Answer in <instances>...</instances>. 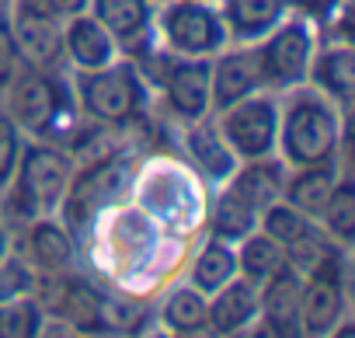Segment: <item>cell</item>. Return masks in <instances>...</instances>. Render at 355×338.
<instances>
[{"label":"cell","mask_w":355,"mask_h":338,"mask_svg":"<svg viewBox=\"0 0 355 338\" xmlns=\"http://www.w3.org/2000/svg\"><path fill=\"white\" fill-rule=\"evenodd\" d=\"M345 143V112L320 91L300 84L279 101V160L286 167H313L338 160Z\"/></svg>","instance_id":"6da1fadb"},{"label":"cell","mask_w":355,"mask_h":338,"mask_svg":"<svg viewBox=\"0 0 355 338\" xmlns=\"http://www.w3.org/2000/svg\"><path fill=\"white\" fill-rule=\"evenodd\" d=\"M77 164L70 150L56 143H25L15 178L0 189L4 196V220L0 223H21L28 227L39 217H53L70 189Z\"/></svg>","instance_id":"7a4b0ae2"},{"label":"cell","mask_w":355,"mask_h":338,"mask_svg":"<svg viewBox=\"0 0 355 338\" xmlns=\"http://www.w3.org/2000/svg\"><path fill=\"white\" fill-rule=\"evenodd\" d=\"M4 108L21 133L42 143H53L70 133L80 115L73 101V84H67L63 70H39L25 63L4 91Z\"/></svg>","instance_id":"3957f363"},{"label":"cell","mask_w":355,"mask_h":338,"mask_svg":"<svg viewBox=\"0 0 355 338\" xmlns=\"http://www.w3.org/2000/svg\"><path fill=\"white\" fill-rule=\"evenodd\" d=\"M73 101L87 122H94L101 129H115V126L139 119V112L146 108V84H143L139 70L119 56L105 70L77 74Z\"/></svg>","instance_id":"277c9868"},{"label":"cell","mask_w":355,"mask_h":338,"mask_svg":"<svg viewBox=\"0 0 355 338\" xmlns=\"http://www.w3.org/2000/svg\"><path fill=\"white\" fill-rule=\"evenodd\" d=\"M153 35L157 42L182 60H213L220 49L230 46L227 25L216 4L202 0H167L153 11Z\"/></svg>","instance_id":"5b68a950"},{"label":"cell","mask_w":355,"mask_h":338,"mask_svg":"<svg viewBox=\"0 0 355 338\" xmlns=\"http://www.w3.org/2000/svg\"><path fill=\"white\" fill-rule=\"evenodd\" d=\"M317 53V28L306 15L289 11L268 35L254 42V56L261 67V84L272 94H286L306 84L310 60Z\"/></svg>","instance_id":"8992f818"},{"label":"cell","mask_w":355,"mask_h":338,"mask_svg":"<svg viewBox=\"0 0 355 338\" xmlns=\"http://www.w3.org/2000/svg\"><path fill=\"white\" fill-rule=\"evenodd\" d=\"M220 136L234 150L237 160L275 157L279 146V98L272 91H258L223 112L213 115Z\"/></svg>","instance_id":"52a82bcc"},{"label":"cell","mask_w":355,"mask_h":338,"mask_svg":"<svg viewBox=\"0 0 355 338\" xmlns=\"http://www.w3.org/2000/svg\"><path fill=\"white\" fill-rule=\"evenodd\" d=\"M125 178H129V171L119 157H101V160L87 164L84 171H73L70 189L56 213H63V223L70 230H80L122 192Z\"/></svg>","instance_id":"ba28073f"},{"label":"cell","mask_w":355,"mask_h":338,"mask_svg":"<svg viewBox=\"0 0 355 338\" xmlns=\"http://www.w3.org/2000/svg\"><path fill=\"white\" fill-rule=\"evenodd\" d=\"M153 87L160 91L164 108L182 126L213 115V105H209V60L171 56L164 63L160 77L153 81Z\"/></svg>","instance_id":"9c48e42d"},{"label":"cell","mask_w":355,"mask_h":338,"mask_svg":"<svg viewBox=\"0 0 355 338\" xmlns=\"http://www.w3.org/2000/svg\"><path fill=\"white\" fill-rule=\"evenodd\" d=\"M8 18H11V32H15V42H18L25 67L63 70V63H67L63 60V22L46 15L32 0H15Z\"/></svg>","instance_id":"30bf717a"},{"label":"cell","mask_w":355,"mask_h":338,"mask_svg":"<svg viewBox=\"0 0 355 338\" xmlns=\"http://www.w3.org/2000/svg\"><path fill=\"white\" fill-rule=\"evenodd\" d=\"M265 91L261 67L254 56V46H227L209 60V105L213 115Z\"/></svg>","instance_id":"8fae6325"},{"label":"cell","mask_w":355,"mask_h":338,"mask_svg":"<svg viewBox=\"0 0 355 338\" xmlns=\"http://www.w3.org/2000/svg\"><path fill=\"white\" fill-rule=\"evenodd\" d=\"M87 11L105 25V32L119 42V53H125L129 60L157 42L153 0H91Z\"/></svg>","instance_id":"7c38bea8"},{"label":"cell","mask_w":355,"mask_h":338,"mask_svg":"<svg viewBox=\"0 0 355 338\" xmlns=\"http://www.w3.org/2000/svg\"><path fill=\"white\" fill-rule=\"evenodd\" d=\"M56 293L49 300V310H56V317L73 328L77 335L87 338H101V303H105V289L94 286L84 276H53Z\"/></svg>","instance_id":"4fadbf2b"},{"label":"cell","mask_w":355,"mask_h":338,"mask_svg":"<svg viewBox=\"0 0 355 338\" xmlns=\"http://www.w3.org/2000/svg\"><path fill=\"white\" fill-rule=\"evenodd\" d=\"M119 42L105 32V25L84 11L70 22H63V60L77 70V74H91V70H105L119 60Z\"/></svg>","instance_id":"5bb4252c"},{"label":"cell","mask_w":355,"mask_h":338,"mask_svg":"<svg viewBox=\"0 0 355 338\" xmlns=\"http://www.w3.org/2000/svg\"><path fill=\"white\" fill-rule=\"evenodd\" d=\"M306 84L348 115L352 94H355V53H352V46L348 42L317 46L310 70H306Z\"/></svg>","instance_id":"9a60e30c"},{"label":"cell","mask_w":355,"mask_h":338,"mask_svg":"<svg viewBox=\"0 0 355 338\" xmlns=\"http://www.w3.org/2000/svg\"><path fill=\"white\" fill-rule=\"evenodd\" d=\"M348 293L338 279H303L296 303V331L300 338H327V331L345 321Z\"/></svg>","instance_id":"2e32d148"},{"label":"cell","mask_w":355,"mask_h":338,"mask_svg":"<svg viewBox=\"0 0 355 338\" xmlns=\"http://www.w3.org/2000/svg\"><path fill=\"white\" fill-rule=\"evenodd\" d=\"M25 251H28L25 262L32 269H39L46 276H63L77 258L73 230L56 217H39L25 227Z\"/></svg>","instance_id":"e0dca14e"},{"label":"cell","mask_w":355,"mask_h":338,"mask_svg":"<svg viewBox=\"0 0 355 338\" xmlns=\"http://www.w3.org/2000/svg\"><path fill=\"white\" fill-rule=\"evenodd\" d=\"M216 8L234 46H254L293 11L289 0H216Z\"/></svg>","instance_id":"ac0fdd59"},{"label":"cell","mask_w":355,"mask_h":338,"mask_svg":"<svg viewBox=\"0 0 355 338\" xmlns=\"http://www.w3.org/2000/svg\"><path fill=\"white\" fill-rule=\"evenodd\" d=\"M254 317H258V286L237 276L209 296L206 335L209 338H237Z\"/></svg>","instance_id":"d6986e66"},{"label":"cell","mask_w":355,"mask_h":338,"mask_svg":"<svg viewBox=\"0 0 355 338\" xmlns=\"http://www.w3.org/2000/svg\"><path fill=\"white\" fill-rule=\"evenodd\" d=\"M185 153H189L192 167H199V171H202L209 182H216V185H223V182L237 171V164H241V160L234 157V150L227 146V140L220 136L213 115H206V119L185 126Z\"/></svg>","instance_id":"ffe728a7"},{"label":"cell","mask_w":355,"mask_h":338,"mask_svg":"<svg viewBox=\"0 0 355 338\" xmlns=\"http://www.w3.org/2000/svg\"><path fill=\"white\" fill-rule=\"evenodd\" d=\"M341 175H345V171H341L338 160H331V164H313V167H293V175H286V185H282V203H289V206L300 210L303 217L317 220Z\"/></svg>","instance_id":"44dd1931"},{"label":"cell","mask_w":355,"mask_h":338,"mask_svg":"<svg viewBox=\"0 0 355 338\" xmlns=\"http://www.w3.org/2000/svg\"><path fill=\"white\" fill-rule=\"evenodd\" d=\"M286 164L279 157H261V160H241L237 171L223 182L230 185L241 199H248L258 213L268 210L272 203L282 199V185H286Z\"/></svg>","instance_id":"7402d4cb"},{"label":"cell","mask_w":355,"mask_h":338,"mask_svg":"<svg viewBox=\"0 0 355 338\" xmlns=\"http://www.w3.org/2000/svg\"><path fill=\"white\" fill-rule=\"evenodd\" d=\"M230 279H237V248L230 241H223V237H209L199 248V255H196V262L189 269V286H196L199 293L213 296Z\"/></svg>","instance_id":"603a6c76"},{"label":"cell","mask_w":355,"mask_h":338,"mask_svg":"<svg viewBox=\"0 0 355 338\" xmlns=\"http://www.w3.org/2000/svg\"><path fill=\"white\" fill-rule=\"evenodd\" d=\"M206 317H209V296L199 293L196 286H174L164 300H160V324L164 331L174 335H202L206 331Z\"/></svg>","instance_id":"cb8c5ba5"},{"label":"cell","mask_w":355,"mask_h":338,"mask_svg":"<svg viewBox=\"0 0 355 338\" xmlns=\"http://www.w3.org/2000/svg\"><path fill=\"white\" fill-rule=\"evenodd\" d=\"M234 248H237V276L254 282V286H261L268 276H275L286 265V251L268 234H261V230H251Z\"/></svg>","instance_id":"d4e9b609"},{"label":"cell","mask_w":355,"mask_h":338,"mask_svg":"<svg viewBox=\"0 0 355 338\" xmlns=\"http://www.w3.org/2000/svg\"><path fill=\"white\" fill-rule=\"evenodd\" d=\"M258 217H261V213H258L248 199H241L230 185H223V192L216 196L213 217H209V230H213V237H223V241L237 244V241H244L251 230H258Z\"/></svg>","instance_id":"484cf974"},{"label":"cell","mask_w":355,"mask_h":338,"mask_svg":"<svg viewBox=\"0 0 355 338\" xmlns=\"http://www.w3.org/2000/svg\"><path fill=\"white\" fill-rule=\"evenodd\" d=\"M313 223H317L334 244H341V248L348 251V244H352V237H355V185H352L348 175L338 178L334 192L327 196V203H324V210H320V217H317Z\"/></svg>","instance_id":"4316f807"},{"label":"cell","mask_w":355,"mask_h":338,"mask_svg":"<svg viewBox=\"0 0 355 338\" xmlns=\"http://www.w3.org/2000/svg\"><path fill=\"white\" fill-rule=\"evenodd\" d=\"M313 227V220L310 217H303L300 210H293L289 203H272L268 210H261V217H258V230L261 234H268L279 248H289L296 237H303L306 230Z\"/></svg>","instance_id":"83f0119b"},{"label":"cell","mask_w":355,"mask_h":338,"mask_svg":"<svg viewBox=\"0 0 355 338\" xmlns=\"http://www.w3.org/2000/svg\"><path fill=\"white\" fill-rule=\"evenodd\" d=\"M42 321H46V307L35 296L0 303V338H39Z\"/></svg>","instance_id":"f1b7e54d"},{"label":"cell","mask_w":355,"mask_h":338,"mask_svg":"<svg viewBox=\"0 0 355 338\" xmlns=\"http://www.w3.org/2000/svg\"><path fill=\"white\" fill-rule=\"evenodd\" d=\"M150 314L146 307L132 303V300H119L112 293H105V303H101V338L105 335H119V338H136L143 335Z\"/></svg>","instance_id":"f546056e"},{"label":"cell","mask_w":355,"mask_h":338,"mask_svg":"<svg viewBox=\"0 0 355 338\" xmlns=\"http://www.w3.org/2000/svg\"><path fill=\"white\" fill-rule=\"evenodd\" d=\"M39 293V279L35 269L25 258H4L0 262V303H11L21 296H35Z\"/></svg>","instance_id":"4dcf8cb0"},{"label":"cell","mask_w":355,"mask_h":338,"mask_svg":"<svg viewBox=\"0 0 355 338\" xmlns=\"http://www.w3.org/2000/svg\"><path fill=\"white\" fill-rule=\"evenodd\" d=\"M21 150H25V133L8 115V108L0 105V189L15 178V167H18Z\"/></svg>","instance_id":"1f68e13d"},{"label":"cell","mask_w":355,"mask_h":338,"mask_svg":"<svg viewBox=\"0 0 355 338\" xmlns=\"http://www.w3.org/2000/svg\"><path fill=\"white\" fill-rule=\"evenodd\" d=\"M18 70H21V53H18V42H15V32H11L8 8H0V94L8 91V84L15 81Z\"/></svg>","instance_id":"d6a6232c"},{"label":"cell","mask_w":355,"mask_h":338,"mask_svg":"<svg viewBox=\"0 0 355 338\" xmlns=\"http://www.w3.org/2000/svg\"><path fill=\"white\" fill-rule=\"evenodd\" d=\"M348 0H289V8L296 15H306L310 22H331L334 11H341Z\"/></svg>","instance_id":"836d02e7"},{"label":"cell","mask_w":355,"mask_h":338,"mask_svg":"<svg viewBox=\"0 0 355 338\" xmlns=\"http://www.w3.org/2000/svg\"><path fill=\"white\" fill-rule=\"evenodd\" d=\"M237 338H300L293 328H286V324H275V321H268V317H254Z\"/></svg>","instance_id":"e575fe53"},{"label":"cell","mask_w":355,"mask_h":338,"mask_svg":"<svg viewBox=\"0 0 355 338\" xmlns=\"http://www.w3.org/2000/svg\"><path fill=\"white\" fill-rule=\"evenodd\" d=\"M32 4H39L56 22H70V18H77V15H84L91 8V0H32Z\"/></svg>","instance_id":"d590c367"},{"label":"cell","mask_w":355,"mask_h":338,"mask_svg":"<svg viewBox=\"0 0 355 338\" xmlns=\"http://www.w3.org/2000/svg\"><path fill=\"white\" fill-rule=\"evenodd\" d=\"M39 338H80L73 328H67L60 317H49L46 314V321H42V331H39Z\"/></svg>","instance_id":"8d00e7d4"},{"label":"cell","mask_w":355,"mask_h":338,"mask_svg":"<svg viewBox=\"0 0 355 338\" xmlns=\"http://www.w3.org/2000/svg\"><path fill=\"white\" fill-rule=\"evenodd\" d=\"M327 338H355V324H352V321H338V324L327 331Z\"/></svg>","instance_id":"74e56055"},{"label":"cell","mask_w":355,"mask_h":338,"mask_svg":"<svg viewBox=\"0 0 355 338\" xmlns=\"http://www.w3.org/2000/svg\"><path fill=\"white\" fill-rule=\"evenodd\" d=\"M11 255V234H8V227L0 223V262H4Z\"/></svg>","instance_id":"f35d334b"},{"label":"cell","mask_w":355,"mask_h":338,"mask_svg":"<svg viewBox=\"0 0 355 338\" xmlns=\"http://www.w3.org/2000/svg\"><path fill=\"white\" fill-rule=\"evenodd\" d=\"M153 338H209L206 331L202 335H174V331H164V335H153Z\"/></svg>","instance_id":"ab89813d"},{"label":"cell","mask_w":355,"mask_h":338,"mask_svg":"<svg viewBox=\"0 0 355 338\" xmlns=\"http://www.w3.org/2000/svg\"><path fill=\"white\" fill-rule=\"evenodd\" d=\"M202 4H216V0H202Z\"/></svg>","instance_id":"60d3db41"},{"label":"cell","mask_w":355,"mask_h":338,"mask_svg":"<svg viewBox=\"0 0 355 338\" xmlns=\"http://www.w3.org/2000/svg\"><path fill=\"white\" fill-rule=\"evenodd\" d=\"M0 8H4V0H0Z\"/></svg>","instance_id":"b9f144b4"},{"label":"cell","mask_w":355,"mask_h":338,"mask_svg":"<svg viewBox=\"0 0 355 338\" xmlns=\"http://www.w3.org/2000/svg\"><path fill=\"white\" fill-rule=\"evenodd\" d=\"M80 338H87V335H80Z\"/></svg>","instance_id":"7bdbcfd3"}]
</instances>
